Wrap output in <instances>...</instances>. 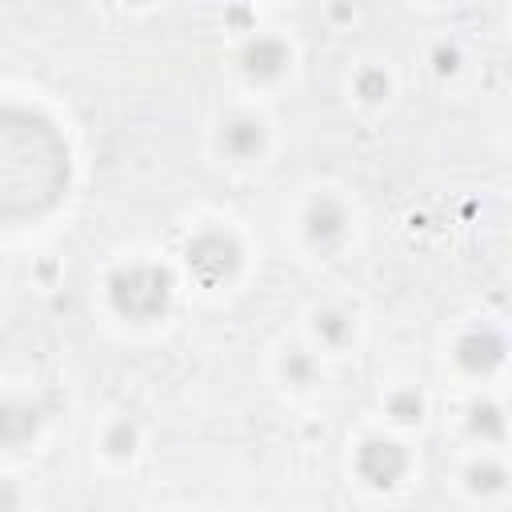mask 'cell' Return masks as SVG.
Masks as SVG:
<instances>
[{
	"mask_svg": "<svg viewBox=\"0 0 512 512\" xmlns=\"http://www.w3.org/2000/svg\"><path fill=\"white\" fill-rule=\"evenodd\" d=\"M236 264H240V248L220 232H204L188 244V268L200 280H220V276L236 272Z\"/></svg>",
	"mask_w": 512,
	"mask_h": 512,
	"instance_id": "obj_2",
	"label": "cell"
},
{
	"mask_svg": "<svg viewBox=\"0 0 512 512\" xmlns=\"http://www.w3.org/2000/svg\"><path fill=\"white\" fill-rule=\"evenodd\" d=\"M356 468H360V476L368 480V484H392L400 472H404V452L396 448V444H384V440H368L364 448H360V456H356Z\"/></svg>",
	"mask_w": 512,
	"mask_h": 512,
	"instance_id": "obj_3",
	"label": "cell"
},
{
	"mask_svg": "<svg viewBox=\"0 0 512 512\" xmlns=\"http://www.w3.org/2000/svg\"><path fill=\"white\" fill-rule=\"evenodd\" d=\"M32 428H36V408H28V404L0 408V440H24Z\"/></svg>",
	"mask_w": 512,
	"mask_h": 512,
	"instance_id": "obj_8",
	"label": "cell"
},
{
	"mask_svg": "<svg viewBox=\"0 0 512 512\" xmlns=\"http://www.w3.org/2000/svg\"><path fill=\"white\" fill-rule=\"evenodd\" d=\"M108 444H112V452H128V448H132V432H128V428H120Z\"/></svg>",
	"mask_w": 512,
	"mask_h": 512,
	"instance_id": "obj_11",
	"label": "cell"
},
{
	"mask_svg": "<svg viewBox=\"0 0 512 512\" xmlns=\"http://www.w3.org/2000/svg\"><path fill=\"white\" fill-rule=\"evenodd\" d=\"M112 300L124 316L148 320V316L164 312V304H168V276L160 268H144V264L124 268L112 276Z\"/></svg>",
	"mask_w": 512,
	"mask_h": 512,
	"instance_id": "obj_1",
	"label": "cell"
},
{
	"mask_svg": "<svg viewBox=\"0 0 512 512\" xmlns=\"http://www.w3.org/2000/svg\"><path fill=\"white\" fill-rule=\"evenodd\" d=\"M340 228H344V212H340V204L336 200H316L312 204V212H308V236L312 240H332V236H340Z\"/></svg>",
	"mask_w": 512,
	"mask_h": 512,
	"instance_id": "obj_7",
	"label": "cell"
},
{
	"mask_svg": "<svg viewBox=\"0 0 512 512\" xmlns=\"http://www.w3.org/2000/svg\"><path fill=\"white\" fill-rule=\"evenodd\" d=\"M284 64H288L284 44H280V40H268V36L252 40L248 52H244V68H248L252 76H276Z\"/></svg>",
	"mask_w": 512,
	"mask_h": 512,
	"instance_id": "obj_4",
	"label": "cell"
},
{
	"mask_svg": "<svg viewBox=\"0 0 512 512\" xmlns=\"http://www.w3.org/2000/svg\"><path fill=\"white\" fill-rule=\"evenodd\" d=\"M316 332L324 336V340H332V344H340L348 332H352V324L340 316V312H324L320 320H316Z\"/></svg>",
	"mask_w": 512,
	"mask_h": 512,
	"instance_id": "obj_9",
	"label": "cell"
},
{
	"mask_svg": "<svg viewBox=\"0 0 512 512\" xmlns=\"http://www.w3.org/2000/svg\"><path fill=\"white\" fill-rule=\"evenodd\" d=\"M396 412H400V420H412L420 412V404L416 400H396Z\"/></svg>",
	"mask_w": 512,
	"mask_h": 512,
	"instance_id": "obj_12",
	"label": "cell"
},
{
	"mask_svg": "<svg viewBox=\"0 0 512 512\" xmlns=\"http://www.w3.org/2000/svg\"><path fill=\"white\" fill-rule=\"evenodd\" d=\"M220 144H224V152H232V156H252V152L264 144V128H260V120H232V124L224 128Z\"/></svg>",
	"mask_w": 512,
	"mask_h": 512,
	"instance_id": "obj_6",
	"label": "cell"
},
{
	"mask_svg": "<svg viewBox=\"0 0 512 512\" xmlns=\"http://www.w3.org/2000/svg\"><path fill=\"white\" fill-rule=\"evenodd\" d=\"M384 92H388V80H384L380 72H364V76H360V96H364V100H380Z\"/></svg>",
	"mask_w": 512,
	"mask_h": 512,
	"instance_id": "obj_10",
	"label": "cell"
},
{
	"mask_svg": "<svg viewBox=\"0 0 512 512\" xmlns=\"http://www.w3.org/2000/svg\"><path fill=\"white\" fill-rule=\"evenodd\" d=\"M500 356H504V344L496 336H488V332L484 336H468L460 344V364L472 368V372H484V368L500 364Z\"/></svg>",
	"mask_w": 512,
	"mask_h": 512,
	"instance_id": "obj_5",
	"label": "cell"
}]
</instances>
